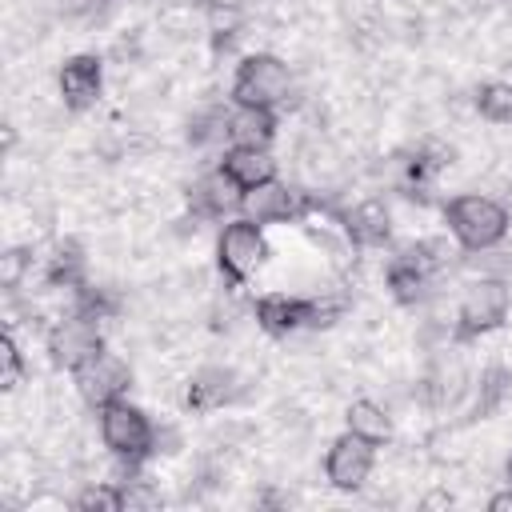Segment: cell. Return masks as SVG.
Here are the masks:
<instances>
[{
	"label": "cell",
	"instance_id": "cell-1",
	"mask_svg": "<svg viewBox=\"0 0 512 512\" xmlns=\"http://www.w3.org/2000/svg\"><path fill=\"white\" fill-rule=\"evenodd\" d=\"M444 220H448L452 240L464 252H492L508 236V208L492 196H480V192L452 196L444 204Z\"/></svg>",
	"mask_w": 512,
	"mask_h": 512
},
{
	"label": "cell",
	"instance_id": "cell-2",
	"mask_svg": "<svg viewBox=\"0 0 512 512\" xmlns=\"http://www.w3.org/2000/svg\"><path fill=\"white\" fill-rule=\"evenodd\" d=\"M292 96V72L280 56L272 52H252L236 64L232 76V104L248 108H280Z\"/></svg>",
	"mask_w": 512,
	"mask_h": 512
},
{
	"label": "cell",
	"instance_id": "cell-3",
	"mask_svg": "<svg viewBox=\"0 0 512 512\" xmlns=\"http://www.w3.org/2000/svg\"><path fill=\"white\" fill-rule=\"evenodd\" d=\"M508 308H512V288L504 280L480 276V280L464 284L460 304H456V336L476 340V336L496 332L508 320Z\"/></svg>",
	"mask_w": 512,
	"mask_h": 512
},
{
	"label": "cell",
	"instance_id": "cell-4",
	"mask_svg": "<svg viewBox=\"0 0 512 512\" xmlns=\"http://www.w3.org/2000/svg\"><path fill=\"white\" fill-rule=\"evenodd\" d=\"M96 412H100V440H104V448L112 456H120L128 464H140L144 456H152L156 428H152V420L136 404L112 400V404H104Z\"/></svg>",
	"mask_w": 512,
	"mask_h": 512
},
{
	"label": "cell",
	"instance_id": "cell-5",
	"mask_svg": "<svg viewBox=\"0 0 512 512\" xmlns=\"http://www.w3.org/2000/svg\"><path fill=\"white\" fill-rule=\"evenodd\" d=\"M268 260V240H264V224L236 216L220 228L216 236V264L232 284H244L248 276H256V268Z\"/></svg>",
	"mask_w": 512,
	"mask_h": 512
},
{
	"label": "cell",
	"instance_id": "cell-6",
	"mask_svg": "<svg viewBox=\"0 0 512 512\" xmlns=\"http://www.w3.org/2000/svg\"><path fill=\"white\" fill-rule=\"evenodd\" d=\"M72 384H76V392H80L84 404L104 408L112 400H124V392L132 388V368L116 352L100 348L92 360H84L80 368H72Z\"/></svg>",
	"mask_w": 512,
	"mask_h": 512
},
{
	"label": "cell",
	"instance_id": "cell-7",
	"mask_svg": "<svg viewBox=\"0 0 512 512\" xmlns=\"http://www.w3.org/2000/svg\"><path fill=\"white\" fill-rule=\"evenodd\" d=\"M104 348V332H100V320L84 316V312H72L64 320H56L48 328V352H52V364L60 368H80L84 360H92L96 352Z\"/></svg>",
	"mask_w": 512,
	"mask_h": 512
},
{
	"label": "cell",
	"instance_id": "cell-8",
	"mask_svg": "<svg viewBox=\"0 0 512 512\" xmlns=\"http://www.w3.org/2000/svg\"><path fill=\"white\" fill-rule=\"evenodd\" d=\"M372 464H376V444L360 440L356 432L344 428V436H336L328 444V456H324V476L332 488L340 492H356L364 488V480L372 476Z\"/></svg>",
	"mask_w": 512,
	"mask_h": 512
},
{
	"label": "cell",
	"instance_id": "cell-9",
	"mask_svg": "<svg viewBox=\"0 0 512 512\" xmlns=\"http://www.w3.org/2000/svg\"><path fill=\"white\" fill-rule=\"evenodd\" d=\"M56 88H60L64 108H72V112L92 108V104L100 100V92H104V64H100V56H92V52L68 56V60L60 64Z\"/></svg>",
	"mask_w": 512,
	"mask_h": 512
},
{
	"label": "cell",
	"instance_id": "cell-10",
	"mask_svg": "<svg viewBox=\"0 0 512 512\" xmlns=\"http://www.w3.org/2000/svg\"><path fill=\"white\" fill-rule=\"evenodd\" d=\"M304 208H308V200L280 180H268V184L244 192V204H240V212L256 224H288V220H300Z\"/></svg>",
	"mask_w": 512,
	"mask_h": 512
},
{
	"label": "cell",
	"instance_id": "cell-11",
	"mask_svg": "<svg viewBox=\"0 0 512 512\" xmlns=\"http://www.w3.org/2000/svg\"><path fill=\"white\" fill-rule=\"evenodd\" d=\"M188 204H192V212L204 216V220H224V216L240 212V204H244V188L216 164L212 172H204V176L188 188Z\"/></svg>",
	"mask_w": 512,
	"mask_h": 512
},
{
	"label": "cell",
	"instance_id": "cell-12",
	"mask_svg": "<svg viewBox=\"0 0 512 512\" xmlns=\"http://www.w3.org/2000/svg\"><path fill=\"white\" fill-rule=\"evenodd\" d=\"M340 224H344V236H348L352 244H360V248H384V244L392 240V212H388V204L376 200V196L352 204V208L340 216Z\"/></svg>",
	"mask_w": 512,
	"mask_h": 512
},
{
	"label": "cell",
	"instance_id": "cell-13",
	"mask_svg": "<svg viewBox=\"0 0 512 512\" xmlns=\"http://www.w3.org/2000/svg\"><path fill=\"white\" fill-rule=\"evenodd\" d=\"M256 320L272 336H288L312 324V296H288V292H264L256 300Z\"/></svg>",
	"mask_w": 512,
	"mask_h": 512
},
{
	"label": "cell",
	"instance_id": "cell-14",
	"mask_svg": "<svg viewBox=\"0 0 512 512\" xmlns=\"http://www.w3.org/2000/svg\"><path fill=\"white\" fill-rule=\"evenodd\" d=\"M220 168L244 188H260L268 180H276V156L268 148H256V144H228L224 156H220Z\"/></svg>",
	"mask_w": 512,
	"mask_h": 512
},
{
	"label": "cell",
	"instance_id": "cell-15",
	"mask_svg": "<svg viewBox=\"0 0 512 512\" xmlns=\"http://www.w3.org/2000/svg\"><path fill=\"white\" fill-rule=\"evenodd\" d=\"M236 396H240V388H236V372H232V368H216V364H208V368H200V372L188 380L184 404H188L192 412H212V408L232 404Z\"/></svg>",
	"mask_w": 512,
	"mask_h": 512
},
{
	"label": "cell",
	"instance_id": "cell-16",
	"mask_svg": "<svg viewBox=\"0 0 512 512\" xmlns=\"http://www.w3.org/2000/svg\"><path fill=\"white\" fill-rule=\"evenodd\" d=\"M228 140H232V144L268 148V144L276 140V116H272V108L232 104V108H228Z\"/></svg>",
	"mask_w": 512,
	"mask_h": 512
},
{
	"label": "cell",
	"instance_id": "cell-17",
	"mask_svg": "<svg viewBox=\"0 0 512 512\" xmlns=\"http://www.w3.org/2000/svg\"><path fill=\"white\" fill-rule=\"evenodd\" d=\"M44 284L52 288H84L88 284V260H84V248L76 240H64L52 248L48 264H44Z\"/></svg>",
	"mask_w": 512,
	"mask_h": 512
},
{
	"label": "cell",
	"instance_id": "cell-18",
	"mask_svg": "<svg viewBox=\"0 0 512 512\" xmlns=\"http://www.w3.org/2000/svg\"><path fill=\"white\" fill-rule=\"evenodd\" d=\"M456 248H460V244H448V236H424V240H416V244L400 248L396 256H400V260H408V264H412L420 276L436 280V276H440V272L452 264Z\"/></svg>",
	"mask_w": 512,
	"mask_h": 512
},
{
	"label": "cell",
	"instance_id": "cell-19",
	"mask_svg": "<svg viewBox=\"0 0 512 512\" xmlns=\"http://www.w3.org/2000/svg\"><path fill=\"white\" fill-rule=\"evenodd\" d=\"M344 424H348V432H356V436L368 440V444H384V440L392 436L388 412H384L380 404H372V400H352L348 412H344Z\"/></svg>",
	"mask_w": 512,
	"mask_h": 512
},
{
	"label": "cell",
	"instance_id": "cell-20",
	"mask_svg": "<svg viewBox=\"0 0 512 512\" xmlns=\"http://www.w3.org/2000/svg\"><path fill=\"white\" fill-rule=\"evenodd\" d=\"M384 284H388V292H392V300L396 304H416L424 292H428V276H420L408 260H400V256H392L388 260V268H384Z\"/></svg>",
	"mask_w": 512,
	"mask_h": 512
},
{
	"label": "cell",
	"instance_id": "cell-21",
	"mask_svg": "<svg viewBox=\"0 0 512 512\" xmlns=\"http://www.w3.org/2000/svg\"><path fill=\"white\" fill-rule=\"evenodd\" d=\"M508 388H512V372L504 368V364H488L484 372H480V380H476V404H472V416H492L500 404H504V396H508Z\"/></svg>",
	"mask_w": 512,
	"mask_h": 512
},
{
	"label": "cell",
	"instance_id": "cell-22",
	"mask_svg": "<svg viewBox=\"0 0 512 512\" xmlns=\"http://www.w3.org/2000/svg\"><path fill=\"white\" fill-rule=\"evenodd\" d=\"M476 112L492 124H512V84L488 80L476 88Z\"/></svg>",
	"mask_w": 512,
	"mask_h": 512
},
{
	"label": "cell",
	"instance_id": "cell-23",
	"mask_svg": "<svg viewBox=\"0 0 512 512\" xmlns=\"http://www.w3.org/2000/svg\"><path fill=\"white\" fill-rule=\"evenodd\" d=\"M72 504L80 512H120L124 508V488L120 484H88Z\"/></svg>",
	"mask_w": 512,
	"mask_h": 512
},
{
	"label": "cell",
	"instance_id": "cell-24",
	"mask_svg": "<svg viewBox=\"0 0 512 512\" xmlns=\"http://www.w3.org/2000/svg\"><path fill=\"white\" fill-rule=\"evenodd\" d=\"M0 352H4V388H16V384H20V376H24V360H20V344H16V336H12V332H4Z\"/></svg>",
	"mask_w": 512,
	"mask_h": 512
},
{
	"label": "cell",
	"instance_id": "cell-25",
	"mask_svg": "<svg viewBox=\"0 0 512 512\" xmlns=\"http://www.w3.org/2000/svg\"><path fill=\"white\" fill-rule=\"evenodd\" d=\"M28 264H32L28 248H12V252H4V288H16Z\"/></svg>",
	"mask_w": 512,
	"mask_h": 512
},
{
	"label": "cell",
	"instance_id": "cell-26",
	"mask_svg": "<svg viewBox=\"0 0 512 512\" xmlns=\"http://www.w3.org/2000/svg\"><path fill=\"white\" fill-rule=\"evenodd\" d=\"M120 488H124V508H148V504H156V492L144 488V480H128Z\"/></svg>",
	"mask_w": 512,
	"mask_h": 512
},
{
	"label": "cell",
	"instance_id": "cell-27",
	"mask_svg": "<svg viewBox=\"0 0 512 512\" xmlns=\"http://www.w3.org/2000/svg\"><path fill=\"white\" fill-rule=\"evenodd\" d=\"M488 508H492V512H512V480H508L504 492H496V496L488 500Z\"/></svg>",
	"mask_w": 512,
	"mask_h": 512
},
{
	"label": "cell",
	"instance_id": "cell-28",
	"mask_svg": "<svg viewBox=\"0 0 512 512\" xmlns=\"http://www.w3.org/2000/svg\"><path fill=\"white\" fill-rule=\"evenodd\" d=\"M508 480H512V456H508Z\"/></svg>",
	"mask_w": 512,
	"mask_h": 512
}]
</instances>
